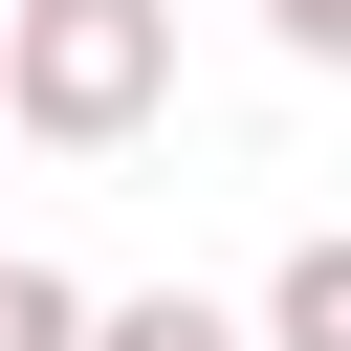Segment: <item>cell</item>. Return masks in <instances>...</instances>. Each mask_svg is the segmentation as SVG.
<instances>
[{"label":"cell","mask_w":351,"mask_h":351,"mask_svg":"<svg viewBox=\"0 0 351 351\" xmlns=\"http://www.w3.org/2000/svg\"><path fill=\"white\" fill-rule=\"evenodd\" d=\"M154 110H176V0H0V132L132 154Z\"/></svg>","instance_id":"6da1fadb"},{"label":"cell","mask_w":351,"mask_h":351,"mask_svg":"<svg viewBox=\"0 0 351 351\" xmlns=\"http://www.w3.org/2000/svg\"><path fill=\"white\" fill-rule=\"evenodd\" d=\"M88 351H263V329L197 307V285H132V307H88Z\"/></svg>","instance_id":"3957f363"},{"label":"cell","mask_w":351,"mask_h":351,"mask_svg":"<svg viewBox=\"0 0 351 351\" xmlns=\"http://www.w3.org/2000/svg\"><path fill=\"white\" fill-rule=\"evenodd\" d=\"M263 351H351V219H329V241H285V285H263Z\"/></svg>","instance_id":"7a4b0ae2"},{"label":"cell","mask_w":351,"mask_h":351,"mask_svg":"<svg viewBox=\"0 0 351 351\" xmlns=\"http://www.w3.org/2000/svg\"><path fill=\"white\" fill-rule=\"evenodd\" d=\"M263 22H285V44H307V66H351V0H263Z\"/></svg>","instance_id":"5b68a950"},{"label":"cell","mask_w":351,"mask_h":351,"mask_svg":"<svg viewBox=\"0 0 351 351\" xmlns=\"http://www.w3.org/2000/svg\"><path fill=\"white\" fill-rule=\"evenodd\" d=\"M0 351H88V285H66V263H22V241H0Z\"/></svg>","instance_id":"277c9868"}]
</instances>
